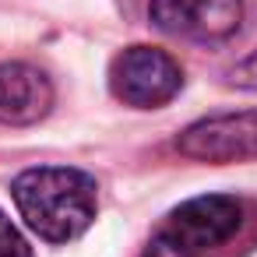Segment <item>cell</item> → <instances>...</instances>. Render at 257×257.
<instances>
[{"label": "cell", "mask_w": 257, "mask_h": 257, "mask_svg": "<svg viewBox=\"0 0 257 257\" xmlns=\"http://www.w3.org/2000/svg\"><path fill=\"white\" fill-rule=\"evenodd\" d=\"M11 197L25 225L46 243L78 239L99 208V187L88 173L71 166H36L18 173Z\"/></svg>", "instance_id": "obj_1"}, {"label": "cell", "mask_w": 257, "mask_h": 257, "mask_svg": "<svg viewBox=\"0 0 257 257\" xmlns=\"http://www.w3.org/2000/svg\"><path fill=\"white\" fill-rule=\"evenodd\" d=\"M243 218V201L229 194L190 197L176 211H169L141 257H211L239 236Z\"/></svg>", "instance_id": "obj_2"}, {"label": "cell", "mask_w": 257, "mask_h": 257, "mask_svg": "<svg viewBox=\"0 0 257 257\" xmlns=\"http://www.w3.org/2000/svg\"><path fill=\"white\" fill-rule=\"evenodd\" d=\"M183 88L180 64L155 46H131L109 67V92L134 109H159Z\"/></svg>", "instance_id": "obj_3"}, {"label": "cell", "mask_w": 257, "mask_h": 257, "mask_svg": "<svg viewBox=\"0 0 257 257\" xmlns=\"http://www.w3.org/2000/svg\"><path fill=\"white\" fill-rule=\"evenodd\" d=\"M176 152L194 162H215V166L257 159V109L218 113L190 123L176 138Z\"/></svg>", "instance_id": "obj_4"}, {"label": "cell", "mask_w": 257, "mask_h": 257, "mask_svg": "<svg viewBox=\"0 0 257 257\" xmlns=\"http://www.w3.org/2000/svg\"><path fill=\"white\" fill-rule=\"evenodd\" d=\"M152 25L173 39L222 43L243 22V0H152Z\"/></svg>", "instance_id": "obj_5"}, {"label": "cell", "mask_w": 257, "mask_h": 257, "mask_svg": "<svg viewBox=\"0 0 257 257\" xmlns=\"http://www.w3.org/2000/svg\"><path fill=\"white\" fill-rule=\"evenodd\" d=\"M53 109V85L50 78L22 60L0 64V123L29 127L39 123Z\"/></svg>", "instance_id": "obj_6"}, {"label": "cell", "mask_w": 257, "mask_h": 257, "mask_svg": "<svg viewBox=\"0 0 257 257\" xmlns=\"http://www.w3.org/2000/svg\"><path fill=\"white\" fill-rule=\"evenodd\" d=\"M0 257H32L29 239L18 232V225L0 211Z\"/></svg>", "instance_id": "obj_7"}, {"label": "cell", "mask_w": 257, "mask_h": 257, "mask_svg": "<svg viewBox=\"0 0 257 257\" xmlns=\"http://www.w3.org/2000/svg\"><path fill=\"white\" fill-rule=\"evenodd\" d=\"M229 81L236 88H246V92H257V50L250 57H243L232 71H229Z\"/></svg>", "instance_id": "obj_8"}]
</instances>
